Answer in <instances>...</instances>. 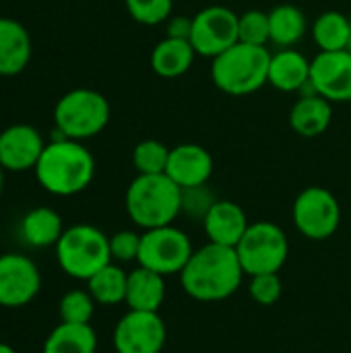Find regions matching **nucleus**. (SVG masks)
I'll return each instance as SVG.
<instances>
[{"instance_id":"f257e3e1","label":"nucleus","mask_w":351,"mask_h":353,"mask_svg":"<svg viewBox=\"0 0 351 353\" xmlns=\"http://www.w3.org/2000/svg\"><path fill=\"white\" fill-rule=\"evenodd\" d=\"M244 275L236 248L207 242L188 259L180 283L197 302H223L238 292Z\"/></svg>"},{"instance_id":"f03ea898","label":"nucleus","mask_w":351,"mask_h":353,"mask_svg":"<svg viewBox=\"0 0 351 353\" xmlns=\"http://www.w3.org/2000/svg\"><path fill=\"white\" fill-rule=\"evenodd\" d=\"M33 174L46 192L54 196H74L93 182L95 159L81 141L60 137L46 143Z\"/></svg>"},{"instance_id":"7ed1b4c3","label":"nucleus","mask_w":351,"mask_h":353,"mask_svg":"<svg viewBox=\"0 0 351 353\" xmlns=\"http://www.w3.org/2000/svg\"><path fill=\"white\" fill-rule=\"evenodd\" d=\"M124 207L141 230L172 225L182 215V188L168 174H139L126 188Z\"/></svg>"},{"instance_id":"20e7f679","label":"nucleus","mask_w":351,"mask_h":353,"mask_svg":"<svg viewBox=\"0 0 351 353\" xmlns=\"http://www.w3.org/2000/svg\"><path fill=\"white\" fill-rule=\"evenodd\" d=\"M271 52L265 46L234 43L211 60V81L228 95H250L269 85Z\"/></svg>"},{"instance_id":"39448f33","label":"nucleus","mask_w":351,"mask_h":353,"mask_svg":"<svg viewBox=\"0 0 351 353\" xmlns=\"http://www.w3.org/2000/svg\"><path fill=\"white\" fill-rule=\"evenodd\" d=\"M54 248L62 273L77 281H89L99 269L114 263L110 254V238L89 223L66 228Z\"/></svg>"},{"instance_id":"423d86ee","label":"nucleus","mask_w":351,"mask_h":353,"mask_svg":"<svg viewBox=\"0 0 351 353\" xmlns=\"http://www.w3.org/2000/svg\"><path fill=\"white\" fill-rule=\"evenodd\" d=\"M110 103L95 89H72L54 108L56 130L64 139L87 141L97 137L110 122Z\"/></svg>"},{"instance_id":"0eeeda50","label":"nucleus","mask_w":351,"mask_h":353,"mask_svg":"<svg viewBox=\"0 0 351 353\" xmlns=\"http://www.w3.org/2000/svg\"><path fill=\"white\" fill-rule=\"evenodd\" d=\"M246 275L279 273L290 256L285 232L273 221H254L236 246Z\"/></svg>"},{"instance_id":"6e6552de","label":"nucleus","mask_w":351,"mask_h":353,"mask_svg":"<svg viewBox=\"0 0 351 353\" xmlns=\"http://www.w3.org/2000/svg\"><path fill=\"white\" fill-rule=\"evenodd\" d=\"M190 238L176 225L145 230L141 234V250L137 263L163 277L180 275L192 256Z\"/></svg>"},{"instance_id":"1a4fd4ad","label":"nucleus","mask_w":351,"mask_h":353,"mask_svg":"<svg viewBox=\"0 0 351 353\" xmlns=\"http://www.w3.org/2000/svg\"><path fill=\"white\" fill-rule=\"evenodd\" d=\"M292 219L304 238L323 242L339 230L341 205L331 190L323 186H308L296 196Z\"/></svg>"},{"instance_id":"9d476101","label":"nucleus","mask_w":351,"mask_h":353,"mask_svg":"<svg viewBox=\"0 0 351 353\" xmlns=\"http://www.w3.org/2000/svg\"><path fill=\"white\" fill-rule=\"evenodd\" d=\"M190 43L197 56L217 58L238 43V14L228 6H207L192 14Z\"/></svg>"},{"instance_id":"9b49d317","label":"nucleus","mask_w":351,"mask_h":353,"mask_svg":"<svg viewBox=\"0 0 351 353\" xmlns=\"http://www.w3.org/2000/svg\"><path fill=\"white\" fill-rule=\"evenodd\" d=\"M168 341V327L159 312L128 310L114 327L116 353H161Z\"/></svg>"},{"instance_id":"f8f14e48","label":"nucleus","mask_w":351,"mask_h":353,"mask_svg":"<svg viewBox=\"0 0 351 353\" xmlns=\"http://www.w3.org/2000/svg\"><path fill=\"white\" fill-rule=\"evenodd\" d=\"M41 292L39 267L21 252L0 254V308H23Z\"/></svg>"},{"instance_id":"ddd939ff","label":"nucleus","mask_w":351,"mask_h":353,"mask_svg":"<svg viewBox=\"0 0 351 353\" xmlns=\"http://www.w3.org/2000/svg\"><path fill=\"white\" fill-rule=\"evenodd\" d=\"M310 89L331 103L351 101V52H319L310 60Z\"/></svg>"},{"instance_id":"4468645a","label":"nucleus","mask_w":351,"mask_h":353,"mask_svg":"<svg viewBox=\"0 0 351 353\" xmlns=\"http://www.w3.org/2000/svg\"><path fill=\"white\" fill-rule=\"evenodd\" d=\"M43 149V137L29 124H12L0 132V165L6 172L35 170Z\"/></svg>"},{"instance_id":"2eb2a0df","label":"nucleus","mask_w":351,"mask_h":353,"mask_svg":"<svg viewBox=\"0 0 351 353\" xmlns=\"http://www.w3.org/2000/svg\"><path fill=\"white\" fill-rule=\"evenodd\" d=\"M215 161L213 155L197 143H182L172 147L166 174L180 186V188H192L203 186L213 176Z\"/></svg>"},{"instance_id":"dca6fc26","label":"nucleus","mask_w":351,"mask_h":353,"mask_svg":"<svg viewBox=\"0 0 351 353\" xmlns=\"http://www.w3.org/2000/svg\"><path fill=\"white\" fill-rule=\"evenodd\" d=\"M248 225L250 221L244 209L238 203L225 201V199H217L215 205L209 209L207 217L203 219V228H205L209 242L230 246V248L238 246Z\"/></svg>"},{"instance_id":"f3484780","label":"nucleus","mask_w":351,"mask_h":353,"mask_svg":"<svg viewBox=\"0 0 351 353\" xmlns=\"http://www.w3.org/2000/svg\"><path fill=\"white\" fill-rule=\"evenodd\" d=\"M31 60L29 31L10 17H0V77H14Z\"/></svg>"},{"instance_id":"a211bd4d","label":"nucleus","mask_w":351,"mask_h":353,"mask_svg":"<svg viewBox=\"0 0 351 353\" xmlns=\"http://www.w3.org/2000/svg\"><path fill=\"white\" fill-rule=\"evenodd\" d=\"M269 85L283 93H296L310 87V60L294 48H283L271 54Z\"/></svg>"},{"instance_id":"6ab92c4d","label":"nucleus","mask_w":351,"mask_h":353,"mask_svg":"<svg viewBox=\"0 0 351 353\" xmlns=\"http://www.w3.org/2000/svg\"><path fill=\"white\" fill-rule=\"evenodd\" d=\"M333 122V103L317 93L300 97L290 110V126L298 137L317 139L329 130Z\"/></svg>"},{"instance_id":"aec40b11","label":"nucleus","mask_w":351,"mask_h":353,"mask_svg":"<svg viewBox=\"0 0 351 353\" xmlns=\"http://www.w3.org/2000/svg\"><path fill=\"white\" fill-rule=\"evenodd\" d=\"M166 300V277L147 269L137 267L128 271L126 281V306L128 310H145V312H159Z\"/></svg>"},{"instance_id":"412c9836","label":"nucleus","mask_w":351,"mask_h":353,"mask_svg":"<svg viewBox=\"0 0 351 353\" xmlns=\"http://www.w3.org/2000/svg\"><path fill=\"white\" fill-rule=\"evenodd\" d=\"M194 58H197V52L190 39L163 37L151 50V68L161 79H176L190 70Z\"/></svg>"},{"instance_id":"4be33fe9","label":"nucleus","mask_w":351,"mask_h":353,"mask_svg":"<svg viewBox=\"0 0 351 353\" xmlns=\"http://www.w3.org/2000/svg\"><path fill=\"white\" fill-rule=\"evenodd\" d=\"M21 238L31 248H50L56 246L64 234V223L58 211L52 207H35L27 211L21 219Z\"/></svg>"},{"instance_id":"5701e85b","label":"nucleus","mask_w":351,"mask_h":353,"mask_svg":"<svg viewBox=\"0 0 351 353\" xmlns=\"http://www.w3.org/2000/svg\"><path fill=\"white\" fill-rule=\"evenodd\" d=\"M97 333L91 325H56L43 341L41 353H95Z\"/></svg>"},{"instance_id":"b1692460","label":"nucleus","mask_w":351,"mask_h":353,"mask_svg":"<svg viewBox=\"0 0 351 353\" xmlns=\"http://www.w3.org/2000/svg\"><path fill=\"white\" fill-rule=\"evenodd\" d=\"M271 43L277 48H294L306 33V17L294 4H279L269 10Z\"/></svg>"},{"instance_id":"393cba45","label":"nucleus","mask_w":351,"mask_h":353,"mask_svg":"<svg viewBox=\"0 0 351 353\" xmlns=\"http://www.w3.org/2000/svg\"><path fill=\"white\" fill-rule=\"evenodd\" d=\"M351 19L339 10H327L317 17L312 25V39L319 52H339L348 50L350 43Z\"/></svg>"},{"instance_id":"a878e982","label":"nucleus","mask_w":351,"mask_h":353,"mask_svg":"<svg viewBox=\"0 0 351 353\" xmlns=\"http://www.w3.org/2000/svg\"><path fill=\"white\" fill-rule=\"evenodd\" d=\"M126 281H128V273L120 265L110 263L85 283L89 294L99 306H116L126 300Z\"/></svg>"},{"instance_id":"bb28decb","label":"nucleus","mask_w":351,"mask_h":353,"mask_svg":"<svg viewBox=\"0 0 351 353\" xmlns=\"http://www.w3.org/2000/svg\"><path fill=\"white\" fill-rule=\"evenodd\" d=\"M95 306H97V302L93 300L89 290H70L58 302L60 323L91 325V319L95 314Z\"/></svg>"},{"instance_id":"cd10ccee","label":"nucleus","mask_w":351,"mask_h":353,"mask_svg":"<svg viewBox=\"0 0 351 353\" xmlns=\"http://www.w3.org/2000/svg\"><path fill=\"white\" fill-rule=\"evenodd\" d=\"M170 151L172 147L163 145L161 141H141L132 149V165L139 174H166Z\"/></svg>"},{"instance_id":"c85d7f7f","label":"nucleus","mask_w":351,"mask_h":353,"mask_svg":"<svg viewBox=\"0 0 351 353\" xmlns=\"http://www.w3.org/2000/svg\"><path fill=\"white\" fill-rule=\"evenodd\" d=\"M238 41L267 48V43L271 41L269 12L252 8V10L238 14Z\"/></svg>"},{"instance_id":"c756f323","label":"nucleus","mask_w":351,"mask_h":353,"mask_svg":"<svg viewBox=\"0 0 351 353\" xmlns=\"http://www.w3.org/2000/svg\"><path fill=\"white\" fill-rule=\"evenodd\" d=\"M128 14L141 25H161L172 17L174 0H124Z\"/></svg>"},{"instance_id":"7c9ffc66","label":"nucleus","mask_w":351,"mask_h":353,"mask_svg":"<svg viewBox=\"0 0 351 353\" xmlns=\"http://www.w3.org/2000/svg\"><path fill=\"white\" fill-rule=\"evenodd\" d=\"M248 294L259 306H273L283 296V281L279 273L252 275L248 283Z\"/></svg>"},{"instance_id":"2f4dec72","label":"nucleus","mask_w":351,"mask_h":353,"mask_svg":"<svg viewBox=\"0 0 351 353\" xmlns=\"http://www.w3.org/2000/svg\"><path fill=\"white\" fill-rule=\"evenodd\" d=\"M215 196L213 192L207 188V184L203 186H192V188H182V213L190 219L203 221L209 213V209L215 205Z\"/></svg>"},{"instance_id":"473e14b6","label":"nucleus","mask_w":351,"mask_h":353,"mask_svg":"<svg viewBox=\"0 0 351 353\" xmlns=\"http://www.w3.org/2000/svg\"><path fill=\"white\" fill-rule=\"evenodd\" d=\"M139 250H141V234L130 232V230H122V232H116L114 236H110L112 261L132 263L139 259Z\"/></svg>"},{"instance_id":"72a5a7b5","label":"nucleus","mask_w":351,"mask_h":353,"mask_svg":"<svg viewBox=\"0 0 351 353\" xmlns=\"http://www.w3.org/2000/svg\"><path fill=\"white\" fill-rule=\"evenodd\" d=\"M192 31V17H170L166 21V37L190 39Z\"/></svg>"},{"instance_id":"f704fd0d","label":"nucleus","mask_w":351,"mask_h":353,"mask_svg":"<svg viewBox=\"0 0 351 353\" xmlns=\"http://www.w3.org/2000/svg\"><path fill=\"white\" fill-rule=\"evenodd\" d=\"M0 353H17V352H14V347H10L8 343L0 341Z\"/></svg>"},{"instance_id":"c9c22d12","label":"nucleus","mask_w":351,"mask_h":353,"mask_svg":"<svg viewBox=\"0 0 351 353\" xmlns=\"http://www.w3.org/2000/svg\"><path fill=\"white\" fill-rule=\"evenodd\" d=\"M4 172H6V170L0 165V196H2V190H4Z\"/></svg>"},{"instance_id":"e433bc0d","label":"nucleus","mask_w":351,"mask_h":353,"mask_svg":"<svg viewBox=\"0 0 351 353\" xmlns=\"http://www.w3.org/2000/svg\"><path fill=\"white\" fill-rule=\"evenodd\" d=\"M348 50L351 52V31H350V43H348Z\"/></svg>"}]
</instances>
